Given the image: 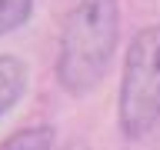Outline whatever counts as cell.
I'll return each instance as SVG.
<instances>
[{"label":"cell","instance_id":"7a4b0ae2","mask_svg":"<svg viewBox=\"0 0 160 150\" xmlns=\"http://www.w3.org/2000/svg\"><path fill=\"white\" fill-rule=\"evenodd\" d=\"M117 117L127 140H140L160 123V23L137 30L123 57Z\"/></svg>","mask_w":160,"mask_h":150},{"label":"cell","instance_id":"6da1fadb","mask_svg":"<svg viewBox=\"0 0 160 150\" xmlns=\"http://www.w3.org/2000/svg\"><path fill=\"white\" fill-rule=\"evenodd\" d=\"M120 40L117 0H73L63 17L57 50V83L73 97H83L107 77Z\"/></svg>","mask_w":160,"mask_h":150},{"label":"cell","instance_id":"277c9868","mask_svg":"<svg viewBox=\"0 0 160 150\" xmlns=\"http://www.w3.org/2000/svg\"><path fill=\"white\" fill-rule=\"evenodd\" d=\"M53 127H47V123H40V127H23L17 130V133H10L3 143H0V150H53Z\"/></svg>","mask_w":160,"mask_h":150},{"label":"cell","instance_id":"3957f363","mask_svg":"<svg viewBox=\"0 0 160 150\" xmlns=\"http://www.w3.org/2000/svg\"><path fill=\"white\" fill-rule=\"evenodd\" d=\"M27 90V67L23 60L10 57V53H0V117L7 113Z\"/></svg>","mask_w":160,"mask_h":150},{"label":"cell","instance_id":"5b68a950","mask_svg":"<svg viewBox=\"0 0 160 150\" xmlns=\"http://www.w3.org/2000/svg\"><path fill=\"white\" fill-rule=\"evenodd\" d=\"M33 13V0H0V37L23 27Z\"/></svg>","mask_w":160,"mask_h":150}]
</instances>
